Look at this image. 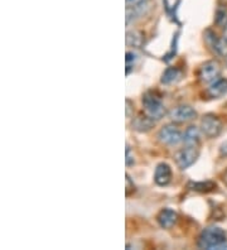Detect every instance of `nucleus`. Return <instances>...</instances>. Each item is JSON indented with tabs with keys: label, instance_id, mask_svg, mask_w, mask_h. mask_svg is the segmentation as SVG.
Returning <instances> with one entry per match:
<instances>
[{
	"label": "nucleus",
	"instance_id": "f257e3e1",
	"mask_svg": "<svg viewBox=\"0 0 227 250\" xmlns=\"http://www.w3.org/2000/svg\"><path fill=\"white\" fill-rule=\"evenodd\" d=\"M226 232L221 228L211 226L201 232L198 238V248L201 249H220L226 243Z\"/></svg>",
	"mask_w": 227,
	"mask_h": 250
},
{
	"label": "nucleus",
	"instance_id": "f03ea898",
	"mask_svg": "<svg viewBox=\"0 0 227 250\" xmlns=\"http://www.w3.org/2000/svg\"><path fill=\"white\" fill-rule=\"evenodd\" d=\"M143 106L144 111L151 119L159 120L165 115V106L162 99L155 92L148 91L143 96Z\"/></svg>",
	"mask_w": 227,
	"mask_h": 250
},
{
	"label": "nucleus",
	"instance_id": "7ed1b4c3",
	"mask_svg": "<svg viewBox=\"0 0 227 250\" xmlns=\"http://www.w3.org/2000/svg\"><path fill=\"white\" fill-rule=\"evenodd\" d=\"M221 76V66L217 61H207L198 70V79L203 83H212Z\"/></svg>",
	"mask_w": 227,
	"mask_h": 250
},
{
	"label": "nucleus",
	"instance_id": "20e7f679",
	"mask_svg": "<svg viewBox=\"0 0 227 250\" xmlns=\"http://www.w3.org/2000/svg\"><path fill=\"white\" fill-rule=\"evenodd\" d=\"M200 157V152L197 149L196 146H186L183 149L178 150L176 153V163L182 171H185L187 168L191 167L192 165H194L197 161V158Z\"/></svg>",
	"mask_w": 227,
	"mask_h": 250
},
{
	"label": "nucleus",
	"instance_id": "39448f33",
	"mask_svg": "<svg viewBox=\"0 0 227 250\" xmlns=\"http://www.w3.org/2000/svg\"><path fill=\"white\" fill-rule=\"evenodd\" d=\"M201 131L207 138L218 137L222 131V122L216 115L207 114L201 120Z\"/></svg>",
	"mask_w": 227,
	"mask_h": 250
},
{
	"label": "nucleus",
	"instance_id": "423d86ee",
	"mask_svg": "<svg viewBox=\"0 0 227 250\" xmlns=\"http://www.w3.org/2000/svg\"><path fill=\"white\" fill-rule=\"evenodd\" d=\"M182 138H183V134L181 133V130L170 124L164 125L158 133V139L166 146H177L179 142H182Z\"/></svg>",
	"mask_w": 227,
	"mask_h": 250
},
{
	"label": "nucleus",
	"instance_id": "0eeeda50",
	"mask_svg": "<svg viewBox=\"0 0 227 250\" xmlns=\"http://www.w3.org/2000/svg\"><path fill=\"white\" fill-rule=\"evenodd\" d=\"M169 118L172 122L182 124V123H187L196 119L197 111L189 105H179V106L170 110Z\"/></svg>",
	"mask_w": 227,
	"mask_h": 250
},
{
	"label": "nucleus",
	"instance_id": "6e6552de",
	"mask_svg": "<svg viewBox=\"0 0 227 250\" xmlns=\"http://www.w3.org/2000/svg\"><path fill=\"white\" fill-rule=\"evenodd\" d=\"M205 38H206L207 44L209 46V48L218 56H226L227 55V42L222 38L220 40L216 33H213L212 31H206L205 33Z\"/></svg>",
	"mask_w": 227,
	"mask_h": 250
},
{
	"label": "nucleus",
	"instance_id": "1a4fd4ad",
	"mask_svg": "<svg viewBox=\"0 0 227 250\" xmlns=\"http://www.w3.org/2000/svg\"><path fill=\"white\" fill-rule=\"evenodd\" d=\"M173 172L172 168L168 163H159L155 168L154 172V182L158 186H168L172 181Z\"/></svg>",
	"mask_w": 227,
	"mask_h": 250
},
{
	"label": "nucleus",
	"instance_id": "9d476101",
	"mask_svg": "<svg viewBox=\"0 0 227 250\" xmlns=\"http://www.w3.org/2000/svg\"><path fill=\"white\" fill-rule=\"evenodd\" d=\"M177 219H178V215L172 208H163L157 216L158 224L163 229H170L177 223Z\"/></svg>",
	"mask_w": 227,
	"mask_h": 250
},
{
	"label": "nucleus",
	"instance_id": "9b49d317",
	"mask_svg": "<svg viewBox=\"0 0 227 250\" xmlns=\"http://www.w3.org/2000/svg\"><path fill=\"white\" fill-rule=\"evenodd\" d=\"M207 94L211 99H220L227 94V79H217L207 89Z\"/></svg>",
	"mask_w": 227,
	"mask_h": 250
},
{
	"label": "nucleus",
	"instance_id": "f8f14e48",
	"mask_svg": "<svg viewBox=\"0 0 227 250\" xmlns=\"http://www.w3.org/2000/svg\"><path fill=\"white\" fill-rule=\"evenodd\" d=\"M201 141V131L197 126H188L186 131L183 133L182 142L187 146H197Z\"/></svg>",
	"mask_w": 227,
	"mask_h": 250
},
{
	"label": "nucleus",
	"instance_id": "ddd939ff",
	"mask_svg": "<svg viewBox=\"0 0 227 250\" xmlns=\"http://www.w3.org/2000/svg\"><path fill=\"white\" fill-rule=\"evenodd\" d=\"M155 124V120L151 119L150 116L145 115H138L133 120V128L138 131H148L150 130Z\"/></svg>",
	"mask_w": 227,
	"mask_h": 250
},
{
	"label": "nucleus",
	"instance_id": "4468645a",
	"mask_svg": "<svg viewBox=\"0 0 227 250\" xmlns=\"http://www.w3.org/2000/svg\"><path fill=\"white\" fill-rule=\"evenodd\" d=\"M182 75H183V72L179 68L168 67L162 75L161 83L164 85H172V83H176L177 81L182 79Z\"/></svg>",
	"mask_w": 227,
	"mask_h": 250
},
{
	"label": "nucleus",
	"instance_id": "2eb2a0df",
	"mask_svg": "<svg viewBox=\"0 0 227 250\" xmlns=\"http://www.w3.org/2000/svg\"><path fill=\"white\" fill-rule=\"evenodd\" d=\"M193 191L197 192H211L213 189H216V183L211 182V181H206V182H192L189 185Z\"/></svg>",
	"mask_w": 227,
	"mask_h": 250
},
{
	"label": "nucleus",
	"instance_id": "dca6fc26",
	"mask_svg": "<svg viewBox=\"0 0 227 250\" xmlns=\"http://www.w3.org/2000/svg\"><path fill=\"white\" fill-rule=\"evenodd\" d=\"M126 44L131 47H140L143 44V34L138 31L127 32Z\"/></svg>",
	"mask_w": 227,
	"mask_h": 250
},
{
	"label": "nucleus",
	"instance_id": "f3484780",
	"mask_svg": "<svg viewBox=\"0 0 227 250\" xmlns=\"http://www.w3.org/2000/svg\"><path fill=\"white\" fill-rule=\"evenodd\" d=\"M216 23L218 25L227 24V8L225 5H220L216 12Z\"/></svg>",
	"mask_w": 227,
	"mask_h": 250
},
{
	"label": "nucleus",
	"instance_id": "a211bd4d",
	"mask_svg": "<svg viewBox=\"0 0 227 250\" xmlns=\"http://www.w3.org/2000/svg\"><path fill=\"white\" fill-rule=\"evenodd\" d=\"M136 61V56L133 52H127L126 57H125V62H126V73L129 75L130 70L134 67V63Z\"/></svg>",
	"mask_w": 227,
	"mask_h": 250
},
{
	"label": "nucleus",
	"instance_id": "6ab92c4d",
	"mask_svg": "<svg viewBox=\"0 0 227 250\" xmlns=\"http://www.w3.org/2000/svg\"><path fill=\"white\" fill-rule=\"evenodd\" d=\"M148 0H126L127 8H142L146 4Z\"/></svg>",
	"mask_w": 227,
	"mask_h": 250
},
{
	"label": "nucleus",
	"instance_id": "aec40b11",
	"mask_svg": "<svg viewBox=\"0 0 227 250\" xmlns=\"http://www.w3.org/2000/svg\"><path fill=\"white\" fill-rule=\"evenodd\" d=\"M131 191H135V186H134V183H131L130 176L126 174V196H130Z\"/></svg>",
	"mask_w": 227,
	"mask_h": 250
},
{
	"label": "nucleus",
	"instance_id": "412c9836",
	"mask_svg": "<svg viewBox=\"0 0 227 250\" xmlns=\"http://www.w3.org/2000/svg\"><path fill=\"white\" fill-rule=\"evenodd\" d=\"M125 162H126V166H131L134 163V158H131V153L129 146H126V159H125Z\"/></svg>",
	"mask_w": 227,
	"mask_h": 250
},
{
	"label": "nucleus",
	"instance_id": "4be33fe9",
	"mask_svg": "<svg viewBox=\"0 0 227 250\" xmlns=\"http://www.w3.org/2000/svg\"><path fill=\"white\" fill-rule=\"evenodd\" d=\"M220 152H221L222 156L227 157V141L221 144V146H220Z\"/></svg>",
	"mask_w": 227,
	"mask_h": 250
},
{
	"label": "nucleus",
	"instance_id": "5701e85b",
	"mask_svg": "<svg viewBox=\"0 0 227 250\" xmlns=\"http://www.w3.org/2000/svg\"><path fill=\"white\" fill-rule=\"evenodd\" d=\"M222 181H224V183L227 186V169H226V171H225L224 176H222Z\"/></svg>",
	"mask_w": 227,
	"mask_h": 250
},
{
	"label": "nucleus",
	"instance_id": "b1692460",
	"mask_svg": "<svg viewBox=\"0 0 227 250\" xmlns=\"http://www.w3.org/2000/svg\"><path fill=\"white\" fill-rule=\"evenodd\" d=\"M224 40L227 42V24L225 25V29H224Z\"/></svg>",
	"mask_w": 227,
	"mask_h": 250
},
{
	"label": "nucleus",
	"instance_id": "393cba45",
	"mask_svg": "<svg viewBox=\"0 0 227 250\" xmlns=\"http://www.w3.org/2000/svg\"><path fill=\"white\" fill-rule=\"evenodd\" d=\"M225 64H226V67H227V55L225 56Z\"/></svg>",
	"mask_w": 227,
	"mask_h": 250
}]
</instances>
